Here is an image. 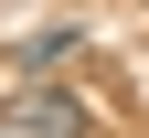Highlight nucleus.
I'll return each mask as SVG.
<instances>
[{"mask_svg": "<svg viewBox=\"0 0 149 138\" xmlns=\"http://www.w3.org/2000/svg\"><path fill=\"white\" fill-rule=\"evenodd\" d=\"M0 128H43V138H74L85 117H74L64 96H11V106H0Z\"/></svg>", "mask_w": 149, "mask_h": 138, "instance_id": "1", "label": "nucleus"}, {"mask_svg": "<svg viewBox=\"0 0 149 138\" xmlns=\"http://www.w3.org/2000/svg\"><path fill=\"white\" fill-rule=\"evenodd\" d=\"M74 43H85V32H32L22 64H32V74H53V64H74Z\"/></svg>", "mask_w": 149, "mask_h": 138, "instance_id": "2", "label": "nucleus"}]
</instances>
